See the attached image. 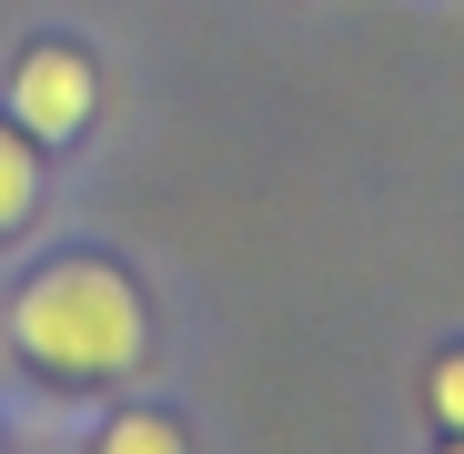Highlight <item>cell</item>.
Returning a JSON list of instances; mask_svg holds the SVG:
<instances>
[{
  "mask_svg": "<svg viewBox=\"0 0 464 454\" xmlns=\"http://www.w3.org/2000/svg\"><path fill=\"white\" fill-rule=\"evenodd\" d=\"M11 343H21V363L51 373V384H121V373L151 353V314H141V293H131L121 263L61 253V263H41L21 283Z\"/></svg>",
  "mask_w": 464,
  "mask_h": 454,
  "instance_id": "1",
  "label": "cell"
},
{
  "mask_svg": "<svg viewBox=\"0 0 464 454\" xmlns=\"http://www.w3.org/2000/svg\"><path fill=\"white\" fill-rule=\"evenodd\" d=\"M92 101H102V82H92L82 51H21V71H11V121H21L31 141L92 131Z\"/></svg>",
  "mask_w": 464,
  "mask_h": 454,
  "instance_id": "2",
  "label": "cell"
},
{
  "mask_svg": "<svg viewBox=\"0 0 464 454\" xmlns=\"http://www.w3.org/2000/svg\"><path fill=\"white\" fill-rule=\"evenodd\" d=\"M31 202H41L31 131H21V121H0V233H11V222H31Z\"/></svg>",
  "mask_w": 464,
  "mask_h": 454,
  "instance_id": "3",
  "label": "cell"
},
{
  "mask_svg": "<svg viewBox=\"0 0 464 454\" xmlns=\"http://www.w3.org/2000/svg\"><path fill=\"white\" fill-rule=\"evenodd\" d=\"M102 454H182V424H172V414H121V424L102 434Z\"/></svg>",
  "mask_w": 464,
  "mask_h": 454,
  "instance_id": "4",
  "label": "cell"
},
{
  "mask_svg": "<svg viewBox=\"0 0 464 454\" xmlns=\"http://www.w3.org/2000/svg\"><path fill=\"white\" fill-rule=\"evenodd\" d=\"M424 394H434V424H454V434H464V353H444V363H434V384H424Z\"/></svg>",
  "mask_w": 464,
  "mask_h": 454,
  "instance_id": "5",
  "label": "cell"
},
{
  "mask_svg": "<svg viewBox=\"0 0 464 454\" xmlns=\"http://www.w3.org/2000/svg\"><path fill=\"white\" fill-rule=\"evenodd\" d=\"M444 454H464V434H454V444H444Z\"/></svg>",
  "mask_w": 464,
  "mask_h": 454,
  "instance_id": "6",
  "label": "cell"
}]
</instances>
